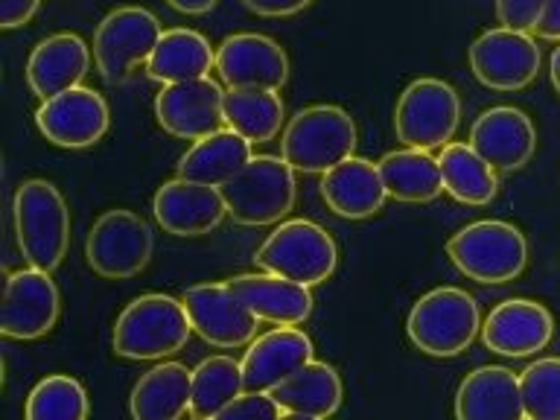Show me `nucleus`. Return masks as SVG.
I'll return each mask as SVG.
<instances>
[{
    "instance_id": "nucleus-1",
    "label": "nucleus",
    "mask_w": 560,
    "mask_h": 420,
    "mask_svg": "<svg viewBox=\"0 0 560 420\" xmlns=\"http://www.w3.org/2000/svg\"><path fill=\"white\" fill-rule=\"evenodd\" d=\"M357 143V122L341 105H310L287 122L280 135V158L295 173L324 175L353 158Z\"/></svg>"
},
{
    "instance_id": "nucleus-2",
    "label": "nucleus",
    "mask_w": 560,
    "mask_h": 420,
    "mask_svg": "<svg viewBox=\"0 0 560 420\" xmlns=\"http://www.w3.org/2000/svg\"><path fill=\"white\" fill-rule=\"evenodd\" d=\"M18 248L33 269H59L70 245V210L47 178H26L12 199Z\"/></svg>"
},
{
    "instance_id": "nucleus-3",
    "label": "nucleus",
    "mask_w": 560,
    "mask_h": 420,
    "mask_svg": "<svg viewBox=\"0 0 560 420\" xmlns=\"http://www.w3.org/2000/svg\"><path fill=\"white\" fill-rule=\"evenodd\" d=\"M192 332L190 315L184 310V301L173 295H149L135 298L126 304L117 324H114V353L122 359H166L178 353L187 345Z\"/></svg>"
},
{
    "instance_id": "nucleus-4",
    "label": "nucleus",
    "mask_w": 560,
    "mask_h": 420,
    "mask_svg": "<svg viewBox=\"0 0 560 420\" xmlns=\"http://www.w3.org/2000/svg\"><path fill=\"white\" fill-rule=\"evenodd\" d=\"M228 205V217L236 225H280L295 208V170L275 155H254L243 173L219 187Z\"/></svg>"
},
{
    "instance_id": "nucleus-5",
    "label": "nucleus",
    "mask_w": 560,
    "mask_h": 420,
    "mask_svg": "<svg viewBox=\"0 0 560 420\" xmlns=\"http://www.w3.org/2000/svg\"><path fill=\"white\" fill-rule=\"evenodd\" d=\"M446 254L462 275L485 287H499L523 275L528 262V243L523 231L511 222L481 219L450 236Z\"/></svg>"
},
{
    "instance_id": "nucleus-6",
    "label": "nucleus",
    "mask_w": 560,
    "mask_h": 420,
    "mask_svg": "<svg viewBox=\"0 0 560 420\" xmlns=\"http://www.w3.org/2000/svg\"><path fill=\"white\" fill-rule=\"evenodd\" d=\"M481 330L476 298L458 287H438L415 301L406 322L411 345L429 357H458L470 348Z\"/></svg>"
},
{
    "instance_id": "nucleus-7",
    "label": "nucleus",
    "mask_w": 560,
    "mask_h": 420,
    "mask_svg": "<svg viewBox=\"0 0 560 420\" xmlns=\"http://www.w3.org/2000/svg\"><path fill=\"white\" fill-rule=\"evenodd\" d=\"M254 262L269 275L318 287L330 280L339 266V248L322 225L310 219H289L266 236V243L254 254Z\"/></svg>"
},
{
    "instance_id": "nucleus-8",
    "label": "nucleus",
    "mask_w": 560,
    "mask_h": 420,
    "mask_svg": "<svg viewBox=\"0 0 560 420\" xmlns=\"http://www.w3.org/2000/svg\"><path fill=\"white\" fill-rule=\"evenodd\" d=\"M462 126V100L444 79H415L397 100L394 131L409 149H444Z\"/></svg>"
},
{
    "instance_id": "nucleus-9",
    "label": "nucleus",
    "mask_w": 560,
    "mask_h": 420,
    "mask_svg": "<svg viewBox=\"0 0 560 420\" xmlns=\"http://www.w3.org/2000/svg\"><path fill=\"white\" fill-rule=\"evenodd\" d=\"M155 254V234L143 217L129 208L105 210L88 231V266L105 280H129L147 269Z\"/></svg>"
},
{
    "instance_id": "nucleus-10",
    "label": "nucleus",
    "mask_w": 560,
    "mask_h": 420,
    "mask_svg": "<svg viewBox=\"0 0 560 420\" xmlns=\"http://www.w3.org/2000/svg\"><path fill=\"white\" fill-rule=\"evenodd\" d=\"M164 38L161 21L143 7H120L100 21L94 33V61L108 85H120L152 59Z\"/></svg>"
},
{
    "instance_id": "nucleus-11",
    "label": "nucleus",
    "mask_w": 560,
    "mask_h": 420,
    "mask_svg": "<svg viewBox=\"0 0 560 420\" xmlns=\"http://www.w3.org/2000/svg\"><path fill=\"white\" fill-rule=\"evenodd\" d=\"M540 47L532 33L516 30H488L470 44V70L490 91H523L537 79Z\"/></svg>"
},
{
    "instance_id": "nucleus-12",
    "label": "nucleus",
    "mask_w": 560,
    "mask_h": 420,
    "mask_svg": "<svg viewBox=\"0 0 560 420\" xmlns=\"http://www.w3.org/2000/svg\"><path fill=\"white\" fill-rule=\"evenodd\" d=\"M217 73L228 91H280L289 56L269 35L236 33L217 47Z\"/></svg>"
},
{
    "instance_id": "nucleus-13",
    "label": "nucleus",
    "mask_w": 560,
    "mask_h": 420,
    "mask_svg": "<svg viewBox=\"0 0 560 420\" xmlns=\"http://www.w3.org/2000/svg\"><path fill=\"white\" fill-rule=\"evenodd\" d=\"M61 313V295L50 271L18 269L7 278L0 330L7 339L35 341L56 327Z\"/></svg>"
},
{
    "instance_id": "nucleus-14",
    "label": "nucleus",
    "mask_w": 560,
    "mask_h": 420,
    "mask_svg": "<svg viewBox=\"0 0 560 420\" xmlns=\"http://www.w3.org/2000/svg\"><path fill=\"white\" fill-rule=\"evenodd\" d=\"M35 126L52 147L88 149L105 138L112 114L103 94L79 85L52 100H44L35 112Z\"/></svg>"
},
{
    "instance_id": "nucleus-15",
    "label": "nucleus",
    "mask_w": 560,
    "mask_h": 420,
    "mask_svg": "<svg viewBox=\"0 0 560 420\" xmlns=\"http://www.w3.org/2000/svg\"><path fill=\"white\" fill-rule=\"evenodd\" d=\"M155 117L166 135L182 140H201L228 129L225 91L210 77L164 85L155 100Z\"/></svg>"
},
{
    "instance_id": "nucleus-16",
    "label": "nucleus",
    "mask_w": 560,
    "mask_h": 420,
    "mask_svg": "<svg viewBox=\"0 0 560 420\" xmlns=\"http://www.w3.org/2000/svg\"><path fill=\"white\" fill-rule=\"evenodd\" d=\"M184 310L192 332L213 348H243L257 336V315L231 292L228 283H196L184 292Z\"/></svg>"
},
{
    "instance_id": "nucleus-17",
    "label": "nucleus",
    "mask_w": 560,
    "mask_h": 420,
    "mask_svg": "<svg viewBox=\"0 0 560 420\" xmlns=\"http://www.w3.org/2000/svg\"><path fill=\"white\" fill-rule=\"evenodd\" d=\"M470 147L497 173H514L523 170L537 152V129L523 108L497 105L476 117L470 129Z\"/></svg>"
},
{
    "instance_id": "nucleus-18",
    "label": "nucleus",
    "mask_w": 560,
    "mask_h": 420,
    "mask_svg": "<svg viewBox=\"0 0 560 420\" xmlns=\"http://www.w3.org/2000/svg\"><path fill=\"white\" fill-rule=\"evenodd\" d=\"M155 222L173 236H205L222 225L228 217V205L219 187L173 178L158 187L152 199Z\"/></svg>"
},
{
    "instance_id": "nucleus-19",
    "label": "nucleus",
    "mask_w": 560,
    "mask_h": 420,
    "mask_svg": "<svg viewBox=\"0 0 560 420\" xmlns=\"http://www.w3.org/2000/svg\"><path fill=\"white\" fill-rule=\"evenodd\" d=\"M555 336V318L540 301L511 298L490 310L481 324V339L499 357L523 359L542 350Z\"/></svg>"
},
{
    "instance_id": "nucleus-20",
    "label": "nucleus",
    "mask_w": 560,
    "mask_h": 420,
    "mask_svg": "<svg viewBox=\"0 0 560 420\" xmlns=\"http://www.w3.org/2000/svg\"><path fill=\"white\" fill-rule=\"evenodd\" d=\"M313 339L298 327H275L248 345L243 357L245 392H271L313 362Z\"/></svg>"
},
{
    "instance_id": "nucleus-21",
    "label": "nucleus",
    "mask_w": 560,
    "mask_h": 420,
    "mask_svg": "<svg viewBox=\"0 0 560 420\" xmlns=\"http://www.w3.org/2000/svg\"><path fill=\"white\" fill-rule=\"evenodd\" d=\"M91 70V47L77 33H56L33 47L26 59V85L38 100L65 94Z\"/></svg>"
},
{
    "instance_id": "nucleus-22",
    "label": "nucleus",
    "mask_w": 560,
    "mask_h": 420,
    "mask_svg": "<svg viewBox=\"0 0 560 420\" xmlns=\"http://www.w3.org/2000/svg\"><path fill=\"white\" fill-rule=\"evenodd\" d=\"M455 420H525L520 376L505 365H481L455 394Z\"/></svg>"
},
{
    "instance_id": "nucleus-23",
    "label": "nucleus",
    "mask_w": 560,
    "mask_h": 420,
    "mask_svg": "<svg viewBox=\"0 0 560 420\" xmlns=\"http://www.w3.org/2000/svg\"><path fill=\"white\" fill-rule=\"evenodd\" d=\"M225 283L260 322L278 324V327H298L313 315V292L295 280L262 271V275H236Z\"/></svg>"
},
{
    "instance_id": "nucleus-24",
    "label": "nucleus",
    "mask_w": 560,
    "mask_h": 420,
    "mask_svg": "<svg viewBox=\"0 0 560 420\" xmlns=\"http://www.w3.org/2000/svg\"><path fill=\"white\" fill-rule=\"evenodd\" d=\"M322 199L341 219H368L380 213L388 199L380 164L368 158H348L322 175Z\"/></svg>"
},
{
    "instance_id": "nucleus-25",
    "label": "nucleus",
    "mask_w": 560,
    "mask_h": 420,
    "mask_svg": "<svg viewBox=\"0 0 560 420\" xmlns=\"http://www.w3.org/2000/svg\"><path fill=\"white\" fill-rule=\"evenodd\" d=\"M190 400L192 371L182 362H161L131 388V420H182L190 411Z\"/></svg>"
},
{
    "instance_id": "nucleus-26",
    "label": "nucleus",
    "mask_w": 560,
    "mask_h": 420,
    "mask_svg": "<svg viewBox=\"0 0 560 420\" xmlns=\"http://www.w3.org/2000/svg\"><path fill=\"white\" fill-rule=\"evenodd\" d=\"M252 147V140H245L234 129H222L210 138L196 140L178 161V178L222 187L236 173H243L245 164L254 158Z\"/></svg>"
},
{
    "instance_id": "nucleus-27",
    "label": "nucleus",
    "mask_w": 560,
    "mask_h": 420,
    "mask_svg": "<svg viewBox=\"0 0 560 420\" xmlns=\"http://www.w3.org/2000/svg\"><path fill=\"white\" fill-rule=\"evenodd\" d=\"M217 70V50L196 30H166L158 42L152 59L147 61V77L161 85H178L192 79L210 77Z\"/></svg>"
},
{
    "instance_id": "nucleus-28",
    "label": "nucleus",
    "mask_w": 560,
    "mask_h": 420,
    "mask_svg": "<svg viewBox=\"0 0 560 420\" xmlns=\"http://www.w3.org/2000/svg\"><path fill=\"white\" fill-rule=\"evenodd\" d=\"M271 397L280 402L283 411L327 420L341 409L345 385H341V376L336 368L313 359V362H306L289 380H283L278 388H271Z\"/></svg>"
},
{
    "instance_id": "nucleus-29",
    "label": "nucleus",
    "mask_w": 560,
    "mask_h": 420,
    "mask_svg": "<svg viewBox=\"0 0 560 420\" xmlns=\"http://www.w3.org/2000/svg\"><path fill=\"white\" fill-rule=\"evenodd\" d=\"M388 199L406 201V205H427L444 192V173L441 161L432 158L427 149H397L380 161Z\"/></svg>"
},
{
    "instance_id": "nucleus-30",
    "label": "nucleus",
    "mask_w": 560,
    "mask_h": 420,
    "mask_svg": "<svg viewBox=\"0 0 560 420\" xmlns=\"http://www.w3.org/2000/svg\"><path fill=\"white\" fill-rule=\"evenodd\" d=\"M438 161H441V173H444V190L455 201L481 208L497 199V170L470 143H446Z\"/></svg>"
},
{
    "instance_id": "nucleus-31",
    "label": "nucleus",
    "mask_w": 560,
    "mask_h": 420,
    "mask_svg": "<svg viewBox=\"0 0 560 420\" xmlns=\"http://www.w3.org/2000/svg\"><path fill=\"white\" fill-rule=\"evenodd\" d=\"M245 394L243 362L231 357H208L192 368V420H213L222 409Z\"/></svg>"
},
{
    "instance_id": "nucleus-32",
    "label": "nucleus",
    "mask_w": 560,
    "mask_h": 420,
    "mask_svg": "<svg viewBox=\"0 0 560 420\" xmlns=\"http://www.w3.org/2000/svg\"><path fill=\"white\" fill-rule=\"evenodd\" d=\"M225 122L252 143H269L283 126V100L278 91H225Z\"/></svg>"
},
{
    "instance_id": "nucleus-33",
    "label": "nucleus",
    "mask_w": 560,
    "mask_h": 420,
    "mask_svg": "<svg viewBox=\"0 0 560 420\" xmlns=\"http://www.w3.org/2000/svg\"><path fill=\"white\" fill-rule=\"evenodd\" d=\"M91 402H88L85 385L70 374H50L26 397L24 420H88Z\"/></svg>"
},
{
    "instance_id": "nucleus-34",
    "label": "nucleus",
    "mask_w": 560,
    "mask_h": 420,
    "mask_svg": "<svg viewBox=\"0 0 560 420\" xmlns=\"http://www.w3.org/2000/svg\"><path fill=\"white\" fill-rule=\"evenodd\" d=\"M525 418L560 420V359H537L520 374Z\"/></svg>"
},
{
    "instance_id": "nucleus-35",
    "label": "nucleus",
    "mask_w": 560,
    "mask_h": 420,
    "mask_svg": "<svg viewBox=\"0 0 560 420\" xmlns=\"http://www.w3.org/2000/svg\"><path fill=\"white\" fill-rule=\"evenodd\" d=\"M280 415L283 409L271 392H245L213 420H280Z\"/></svg>"
},
{
    "instance_id": "nucleus-36",
    "label": "nucleus",
    "mask_w": 560,
    "mask_h": 420,
    "mask_svg": "<svg viewBox=\"0 0 560 420\" xmlns=\"http://www.w3.org/2000/svg\"><path fill=\"white\" fill-rule=\"evenodd\" d=\"M546 0H497V18L505 30L537 33Z\"/></svg>"
},
{
    "instance_id": "nucleus-37",
    "label": "nucleus",
    "mask_w": 560,
    "mask_h": 420,
    "mask_svg": "<svg viewBox=\"0 0 560 420\" xmlns=\"http://www.w3.org/2000/svg\"><path fill=\"white\" fill-rule=\"evenodd\" d=\"M38 9H42V0H0V26L18 30L30 24Z\"/></svg>"
},
{
    "instance_id": "nucleus-38",
    "label": "nucleus",
    "mask_w": 560,
    "mask_h": 420,
    "mask_svg": "<svg viewBox=\"0 0 560 420\" xmlns=\"http://www.w3.org/2000/svg\"><path fill=\"white\" fill-rule=\"evenodd\" d=\"M310 3L313 0H243V7L260 18H292L304 12Z\"/></svg>"
},
{
    "instance_id": "nucleus-39",
    "label": "nucleus",
    "mask_w": 560,
    "mask_h": 420,
    "mask_svg": "<svg viewBox=\"0 0 560 420\" xmlns=\"http://www.w3.org/2000/svg\"><path fill=\"white\" fill-rule=\"evenodd\" d=\"M537 35H540L542 42L560 44V0H546L540 24H537Z\"/></svg>"
},
{
    "instance_id": "nucleus-40",
    "label": "nucleus",
    "mask_w": 560,
    "mask_h": 420,
    "mask_svg": "<svg viewBox=\"0 0 560 420\" xmlns=\"http://www.w3.org/2000/svg\"><path fill=\"white\" fill-rule=\"evenodd\" d=\"M175 12H182V15H205L210 9L217 7L219 0H166Z\"/></svg>"
},
{
    "instance_id": "nucleus-41",
    "label": "nucleus",
    "mask_w": 560,
    "mask_h": 420,
    "mask_svg": "<svg viewBox=\"0 0 560 420\" xmlns=\"http://www.w3.org/2000/svg\"><path fill=\"white\" fill-rule=\"evenodd\" d=\"M549 77H551V85H555V91H558V94H560V44H558V47H555V52H551Z\"/></svg>"
},
{
    "instance_id": "nucleus-42",
    "label": "nucleus",
    "mask_w": 560,
    "mask_h": 420,
    "mask_svg": "<svg viewBox=\"0 0 560 420\" xmlns=\"http://www.w3.org/2000/svg\"><path fill=\"white\" fill-rule=\"evenodd\" d=\"M280 420H322V418H310V415H295V411H283Z\"/></svg>"
},
{
    "instance_id": "nucleus-43",
    "label": "nucleus",
    "mask_w": 560,
    "mask_h": 420,
    "mask_svg": "<svg viewBox=\"0 0 560 420\" xmlns=\"http://www.w3.org/2000/svg\"><path fill=\"white\" fill-rule=\"evenodd\" d=\"M525 420H528V418H525Z\"/></svg>"
}]
</instances>
